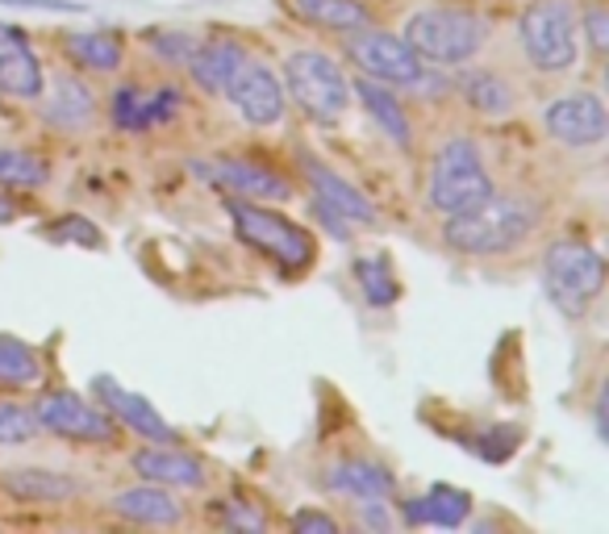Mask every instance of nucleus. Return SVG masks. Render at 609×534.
<instances>
[{"label": "nucleus", "instance_id": "obj_26", "mask_svg": "<svg viewBox=\"0 0 609 534\" xmlns=\"http://www.w3.org/2000/svg\"><path fill=\"white\" fill-rule=\"evenodd\" d=\"M47 118L59 121V125H84L92 118V92H88L80 80H54V97L47 101Z\"/></svg>", "mask_w": 609, "mask_h": 534}, {"label": "nucleus", "instance_id": "obj_10", "mask_svg": "<svg viewBox=\"0 0 609 534\" xmlns=\"http://www.w3.org/2000/svg\"><path fill=\"white\" fill-rule=\"evenodd\" d=\"M34 417H38V431H51L59 434V439H75V443H109V439L118 434L113 417L84 405L80 396L71 393L42 396L34 405Z\"/></svg>", "mask_w": 609, "mask_h": 534}, {"label": "nucleus", "instance_id": "obj_18", "mask_svg": "<svg viewBox=\"0 0 609 534\" xmlns=\"http://www.w3.org/2000/svg\"><path fill=\"white\" fill-rule=\"evenodd\" d=\"M471 514V497L464 488H451V484H435L426 497H409L400 505V517L409 526H459L464 517Z\"/></svg>", "mask_w": 609, "mask_h": 534}, {"label": "nucleus", "instance_id": "obj_2", "mask_svg": "<svg viewBox=\"0 0 609 534\" xmlns=\"http://www.w3.org/2000/svg\"><path fill=\"white\" fill-rule=\"evenodd\" d=\"M405 42L414 47L422 63H438V68H455L468 63L485 51L488 21L471 9H422L405 21Z\"/></svg>", "mask_w": 609, "mask_h": 534}, {"label": "nucleus", "instance_id": "obj_19", "mask_svg": "<svg viewBox=\"0 0 609 534\" xmlns=\"http://www.w3.org/2000/svg\"><path fill=\"white\" fill-rule=\"evenodd\" d=\"M305 175H309V184H314L317 201H326L331 209H338L347 222H376V218H380L364 192L355 189V184H347L343 175H334L331 168H322L317 159H305Z\"/></svg>", "mask_w": 609, "mask_h": 534}, {"label": "nucleus", "instance_id": "obj_11", "mask_svg": "<svg viewBox=\"0 0 609 534\" xmlns=\"http://www.w3.org/2000/svg\"><path fill=\"white\" fill-rule=\"evenodd\" d=\"M547 134L564 147H597V142L609 134V118H606V104L601 97H592V92H568V97H559V101L547 104Z\"/></svg>", "mask_w": 609, "mask_h": 534}, {"label": "nucleus", "instance_id": "obj_32", "mask_svg": "<svg viewBox=\"0 0 609 534\" xmlns=\"http://www.w3.org/2000/svg\"><path fill=\"white\" fill-rule=\"evenodd\" d=\"M146 42H151L168 63H175V68H189V59L196 54V47H201V38L184 34V30H151Z\"/></svg>", "mask_w": 609, "mask_h": 534}, {"label": "nucleus", "instance_id": "obj_30", "mask_svg": "<svg viewBox=\"0 0 609 534\" xmlns=\"http://www.w3.org/2000/svg\"><path fill=\"white\" fill-rule=\"evenodd\" d=\"M38 434V417L26 405L0 401V447H21Z\"/></svg>", "mask_w": 609, "mask_h": 534}, {"label": "nucleus", "instance_id": "obj_5", "mask_svg": "<svg viewBox=\"0 0 609 534\" xmlns=\"http://www.w3.org/2000/svg\"><path fill=\"white\" fill-rule=\"evenodd\" d=\"M226 213L234 230H238V239L246 246H255L260 255H267L272 263H280V268L301 272V268L314 263V239L276 209H260L243 201V197H226Z\"/></svg>", "mask_w": 609, "mask_h": 534}, {"label": "nucleus", "instance_id": "obj_23", "mask_svg": "<svg viewBox=\"0 0 609 534\" xmlns=\"http://www.w3.org/2000/svg\"><path fill=\"white\" fill-rule=\"evenodd\" d=\"M296 18L317 26V30H334V34H355L372 26V13H367L359 0H293Z\"/></svg>", "mask_w": 609, "mask_h": 534}, {"label": "nucleus", "instance_id": "obj_25", "mask_svg": "<svg viewBox=\"0 0 609 534\" xmlns=\"http://www.w3.org/2000/svg\"><path fill=\"white\" fill-rule=\"evenodd\" d=\"M459 97H464L476 113H485V118L514 113V88L505 84L497 71H468V75L459 80Z\"/></svg>", "mask_w": 609, "mask_h": 534}, {"label": "nucleus", "instance_id": "obj_42", "mask_svg": "<svg viewBox=\"0 0 609 534\" xmlns=\"http://www.w3.org/2000/svg\"><path fill=\"white\" fill-rule=\"evenodd\" d=\"M13 218H18V209L9 205V197L0 192V225H9V222H13Z\"/></svg>", "mask_w": 609, "mask_h": 534}, {"label": "nucleus", "instance_id": "obj_37", "mask_svg": "<svg viewBox=\"0 0 609 534\" xmlns=\"http://www.w3.org/2000/svg\"><path fill=\"white\" fill-rule=\"evenodd\" d=\"M293 531L296 534H338V522L331 514H317V510H296L293 514Z\"/></svg>", "mask_w": 609, "mask_h": 534}, {"label": "nucleus", "instance_id": "obj_17", "mask_svg": "<svg viewBox=\"0 0 609 534\" xmlns=\"http://www.w3.org/2000/svg\"><path fill=\"white\" fill-rule=\"evenodd\" d=\"M0 488L26 505H63L80 493V484L54 467H13L0 476Z\"/></svg>", "mask_w": 609, "mask_h": 534}, {"label": "nucleus", "instance_id": "obj_38", "mask_svg": "<svg viewBox=\"0 0 609 534\" xmlns=\"http://www.w3.org/2000/svg\"><path fill=\"white\" fill-rule=\"evenodd\" d=\"M226 522L230 526H243V531H263V517L255 514V510L238 505V501H230L226 505Z\"/></svg>", "mask_w": 609, "mask_h": 534}, {"label": "nucleus", "instance_id": "obj_12", "mask_svg": "<svg viewBox=\"0 0 609 534\" xmlns=\"http://www.w3.org/2000/svg\"><path fill=\"white\" fill-rule=\"evenodd\" d=\"M205 180L222 184L230 197L243 201H293V184L272 168L246 163V159H213V163H196Z\"/></svg>", "mask_w": 609, "mask_h": 534}, {"label": "nucleus", "instance_id": "obj_4", "mask_svg": "<svg viewBox=\"0 0 609 534\" xmlns=\"http://www.w3.org/2000/svg\"><path fill=\"white\" fill-rule=\"evenodd\" d=\"M284 92L305 118L314 121H338L351 109L347 71L322 51H296L284 63Z\"/></svg>", "mask_w": 609, "mask_h": 534}, {"label": "nucleus", "instance_id": "obj_27", "mask_svg": "<svg viewBox=\"0 0 609 534\" xmlns=\"http://www.w3.org/2000/svg\"><path fill=\"white\" fill-rule=\"evenodd\" d=\"M38 380H42V360L21 339L0 334V384H38Z\"/></svg>", "mask_w": 609, "mask_h": 534}, {"label": "nucleus", "instance_id": "obj_41", "mask_svg": "<svg viewBox=\"0 0 609 534\" xmlns=\"http://www.w3.org/2000/svg\"><path fill=\"white\" fill-rule=\"evenodd\" d=\"M364 505V522L367 526H376V531H388L393 522H388V514H384V501H359Z\"/></svg>", "mask_w": 609, "mask_h": 534}, {"label": "nucleus", "instance_id": "obj_31", "mask_svg": "<svg viewBox=\"0 0 609 534\" xmlns=\"http://www.w3.org/2000/svg\"><path fill=\"white\" fill-rule=\"evenodd\" d=\"M113 121H118L122 130H134V134L151 130V125H146V92L130 84L118 88V92H113Z\"/></svg>", "mask_w": 609, "mask_h": 534}, {"label": "nucleus", "instance_id": "obj_35", "mask_svg": "<svg viewBox=\"0 0 609 534\" xmlns=\"http://www.w3.org/2000/svg\"><path fill=\"white\" fill-rule=\"evenodd\" d=\"M514 434L518 431H493V434H485V439H480V455H485L488 464H501L505 455H509V451L518 447V439H514Z\"/></svg>", "mask_w": 609, "mask_h": 534}, {"label": "nucleus", "instance_id": "obj_36", "mask_svg": "<svg viewBox=\"0 0 609 534\" xmlns=\"http://www.w3.org/2000/svg\"><path fill=\"white\" fill-rule=\"evenodd\" d=\"M54 239H71V242H84V246H101L97 225L84 222V218H68V222H59L54 225Z\"/></svg>", "mask_w": 609, "mask_h": 534}, {"label": "nucleus", "instance_id": "obj_7", "mask_svg": "<svg viewBox=\"0 0 609 534\" xmlns=\"http://www.w3.org/2000/svg\"><path fill=\"white\" fill-rule=\"evenodd\" d=\"M518 38L530 68L539 71H568L580 54V26L568 0H535L522 13Z\"/></svg>", "mask_w": 609, "mask_h": 534}, {"label": "nucleus", "instance_id": "obj_16", "mask_svg": "<svg viewBox=\"0 0 609 534\" xmlns=\"http://www.w3.org/2000/svg\"><path fill=\"white\" fill-rule=\"evenodd\" d=\"M109 510L125 522H139V526H175L184 522V505L168 493V484H134V488H122L118 497L109 501Z\"/></svg>", "mask_w": 609, "mask_h": 534}, {"label": "nucleus", "instance_id": "obj_33", "mask_svg": "<svg viewBox=\"0 0 609 534\" xmlns=\"http://www.w3.org/2000/svg\"><path fill=\"white\" fill-rule=\"evenodd\" d=\"M580 21H585V34H589L592 54H606V47H609V9L606 4H601V0H592Z\"/></svg>", "mask_w": 609, "mask_h": 534}, {"label": "nucleus", "instance_id": "obj_15", "mask_svg": "<svg viewBox=\"0 0 609 534\" xmlns=\"http://www.w3.org/2000/svg\"><path fill=\"white\" fill-rule=\"evenodd\" d=\"M134 472L142 481L168 484V488H201L205 484V464L189 451H175L172 443H151V447L134 451Z\"/></svg>", "mask_w": 609, "mask_h": 534}, {"label": "nucleus", "instance_id": "obj_8", "mask_svg": "<svg viewBox=\"0 0 609 534\" xmlns=\"http://www.w3.org/2000/svg\"><path fill=\"white\" fill-rule=\"evenodd\" d=\"M347 59L355 68L364 71L367 80H380V84H409L418 88L426 68H422V59L414 54V47L397 34H384V30H355L347 34Z\"/></svg>", "mask_w": 609, "mask_h": 534}, {"label": "nucleus", "instance_id": "obj_1", "mask_svg": "<svg viewBox=\"0 0 609 534\" xmlns=\"http://www.w3.org/2000/svg\"><path fill=\"white\" fill-rule=\"evenodd\" d=\"M539 209L526 197H497L488 192L464 213H451L443 225V242L459 255H501L535 230Z\"/></svg>", "mask_w": 609, "mask_h": 534}, {"label": "nucleus", "instance_id": "obj_39", "mask_svg": "<svg viewBox=\"0 0 609 534\" xmlns=\"http://www.w3.org/2000/svg\"><path fill=\"white\" fill-rule=\"evenodd\" d=\"M0 4H26V9H51V13H84L80 0H0Z\"/></svg>", "mask_w": 609, "mask_h": 534}, {"label": "nucleus", "instance_id": "obj_6", "mask_svg": "<svg viewBox=\"0 0 609 534\" xmlns=\"http://www.w3.org/2000/svg\"><path fill=\"white\" fill-rule=\"evenodd\" d=\"M542 284L559 313H585L606 284V259L580 239H559L542 255Z\"/></svg>", "mask_w": 609, "mask_h": 534}, {"label": "nucleus", "instance_id": "obj_22", "mask_svg": "<svg viewBox=\"0 0 609 534\" xmlns=\"http://www.w3.org/2000/svg\"><path fill=\"white\" fill-rule=\"evenodd\" d=\"M243 54H246L243 47H238V42H230V38H213V42H201V47H196V54L189 59L192 84L201 88V92H210V97H217V92L226 88L230 68H234Z\"/></svg>", "mask_w": 609, "mask_h": 534}, {"label": "nucleus", "instance_id": "obj_28", "mask_svg": "<svg viewBox=\"0 0 609 534\" xmlns=\"http://www.w3.org/2000/svg\"><path fill=\"white\" fill-rule=\"evenodd\" d=\"M47 184V163L18 147H0V189H38Z\"/></svg>", "mask_w": 609, "mask_h": 534}, {"label": "nucleus", "instance_id": "obj_3", "mask_svg": "<svg viewBox=\"0 0 609 534\" xmlns=\"http://www.w3.org/2000/svg\"><path fill=\"white\" fill-rule=\"evenodd\" d=\"M493 192V180H488L485 155L471 139H451L438 147L435 163H430V184H426V201L435 213L451 218V213H464L476 201H485Z\"/></svg>", "mask_w": 609, "mask_h": 534}, {"label": "nucleus", "instance_id": "obj_20", "mask_svg": "<svg viewBox=\"0 0 609 534\" xmlns=\"http://www.w3.org/2000/svg\"><path fill=\"white\" fill-rule=\"evenodd\" d=\"M331 488L355 501H388L397 493V481L388 467L372 464V460H343L331 467Z\"/></svg>", "mask_w": 609, "mask_h": 534}, {"label": "nucleus", "instance_id": "obj_24", "mask_svg": "<svg viewBox=\"0 0 609 534\" xmlns=\"http://www.w3.org/2000/svg\"><path fill=\"white\" fill-rule=\"evenodd\" d=\"M63 51L88 71H118L125 59V47L118 34L109 30H84V34H68L63 38Z\"/></svg>", "mask_w": 609, "mask_h": 534}, {"label": "nucleus", "instance_id": "obj_21", "mask_svg": "<svg viewBox=\"0 0 609 534\" xmlns=\"http://www.w3.org/2000/svg\"><path fill=\"white\" fill-rule=\"evenodd\" d=\"M355 97L364 101L367 118L376 121L384 134L397 142L400 151H409V142H414V130H409V118H405V104H400L397 97H393V92H388V88L380 84V80H367V75L359 80V84H355Z\"/></svg>", "mask_w": 609, "mask_h": 534}, {"label": "nucleus", "instance_id": "obj_9", "mask_svg": "<svg viewBox=\"0 0 609 534\" xmlns=\"http://www.w3.org/2000/svg\"><path fill=\"white\" fill-rule=\"evenodd\" d=\"M230 97V104L243 113L251 125H276L284 121L288 113V92H284V80H276V71L260 63V59H251L243 54L226 75V88H222Z\"/></svg>", "mask_w": 609, "mask_h": 534}, {"label": "nucleus", "instance_id": "obj_40", "mask_svg": "<svg viewBox=\"0 0 609 534\" xmlns=\"http://www.w3.org/2000/svg\"><path fill=\"white\" fill-rule=\"evenodd\" d=\"M314 213H317V218H322L326 225H331L334 239H351V234H347V218H343L338 209H331L326 201H317V197H314Z\"/></svg>", "mask_w": 609, "mask_h": 534}, {"label": "nucleus", "instance_id": "obj_29", "mask_svg": "<svg viewBox=\"0 0 609 534\" xmlns=\"http://www.w3.org/2000/svg\"><path fill=\"white\" fill-rule=\"evenodd\" d=\"M355 280H359V289H364L367 305H393L400 296V284L397 276L388 272V263L384 259H355Z\"/></svg>", "mask_w": 609, "mask_h": 534}, {"label": "nucleus", "instance_id": "obj_34", "mask_svg": "<svg viewBox=\"0 0 609 534\" xmlns=\"http://www.w3.org/2000/svg\"><path fill=\"white\" fill-rule=\"evenodd\" d=\"M180 113V92L175 88H159L155 97H146V125H163Z\"/></svg>", "mask_w": 609, "mask_h": 534}, {"label": "nucleus", "instance_id": "obj_14", "mask_svg": "<svg viewBox=\"0 0 609 534\" xmlns=\"http://www.w3.org/2000/svg\"><path fill=\"white\" fill-rule=\"evenodd\" d=\"M92 389H97V396L105 401L109 414L122 417V422L134 434L151 439V443H172V426H168V417L159 414V410L151 405V401H146V396L122 389V384H118L113 376H97V380H92Z\"/></svg>", "mask_w": 609, "mask_h": 534}, {"label": "nucleus", "instance_id": "obj_13", "mask_svg": "<svg viewBox=\"0 0 609 534\" xmlns=\"http://www.w3.org/2000/svg\"><path fill=\"white\" fill-rule=\"evenodd\" d=\"M42 88H47V75H42V63L26 30L0 21V92L18 101H38Z\"/></svg>", "mask_w": 609, "mask_h": 534}]
</instances>
